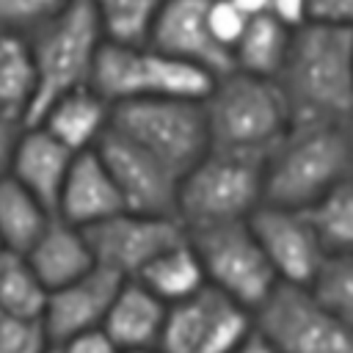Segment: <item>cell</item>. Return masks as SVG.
Instances as JSON below:
<instances>
[{"mask_svg": "<svg viewBox=\"0 0 353 353\" xmlns=\"http://www.w3.org/2000/svg\"><path fill=\"white\" fill-rule=\"evenodd\" d=\"M353 179V121H290L265 157L262 204L306 212Z\"/></svg>", "mask_w": 353, "mask_h": 353, "instance_id": "cell-1", "label": "cell"}, {"mask_svg": "<svg viewBox=\"0 0 353 353\" xmlns=\"http://www.w3.org/2000/svg\"><path fill=\"white\" fill-rule=\"evenodd\" d=\"M276 83L292 121H353V30L320 22L292 30Z\"/></svg>", "mask_w": 353, "mask_h": 353, "instance_id": "cell-2", "label": "cell"}, {"mask_svg": "<svg viewBox=\"0 0 353 353\" xmlns=\"http://www.w3.org/2000/svg\"><path fill=\"white\" fill-rule=\"evenodd\" d=\"M210 149L268 157L290 127V108L276 80L226 72L201 99Z\"/></svg>", "mask_w": 353, "mask_h": 353, "instance_id": "cell-3", "label": "cell"}, {"mask_svg": "<svg viewBox=\"0 0 353 353\" xmlns=\"http://www.w3.org/2000/svg\"><path fill=\"white\" fill-rule=\"evenodd\" d=\"M36 94L25 124H33L58 97L91 85L99 47L105 44L88 0H74L58 17L28 36Z\"/></svg>", "mask_w": 353, "mask_h": 353, "instance_id": "cell-4", "label": "cell"}, {"mask_svg": "<svg viewBox=\"0 0 353 353\" xmlns=\"http://www.w3.org/2000/svg\"><path fill=\"white\" fill-rule=\"evenodd\" d=\"M212 74L176 61L149 44H102L91 72V88L113 105L132 99H204Z\"/></svg>", "mask_w": 353, "mask_h": 353, "instance_id": "cell-5", "label": "cell"}, {"mask_svg": "<svg viewBox=\"0 0 353 353\" xmlns=\"http://www.w3.org/2000/svg\"><path fill=\"white\" fill-rule=\"evenodd\" d=\"M265 157L210 149L179 176L176 218L185 229L248 221L262 204Z\"/></svg>", "mask_w": 353, "mask_h": 353, "instance_id": "cell-6", "label": "cell"}, {"mask_svg": "<svg viewBox=\"0 0 353 353\" xmlns=\"http://www.w3.org/2000/svg\"><path fill=\"white\" fill-rule=\"evenodd\" d=\"M110 130L138 143L176 176L210 152L201 99H132L110 108Z\"/></svg>", "mask_w": 353, "mask_h": 353, "instance_id": "cell-7", "label": "cell"}, {"mask_svg": "<svg viewBox=\"0 0 353 353\" xmlns=\"http://www.w3.org/2000/svg\"><path fill=\"white\" fill-rule=\"evenodd\" d=\"M210 287L254 312L279 284L248 221L185 229Z\"/></svg>", "mask_w": 353, "mask_h": 353, "instance_id": "cell-8", "label": "cell"}, {"mask_svg": "<svg viewBox=\"0 0 353 353\" xmlns=\"http://www.w3.org/2000/svg\"><path fill=\"white\" fill-rule=\"evenodd\" d=\"M251 325L273 353H353V328L301 284L279 281L251 312Z\"/></svg>", "mask_w": 353, "mask_h": 353, "instance_id": "cell-9", "label": "cell"}, {"mask_svg": "<svg viewBox=\"0 0 353 353\" xmlns=\"http://www.w3.org/2000/svg\"><path fill=\"white\" fill-rule=\"evenodd\" d=\"M251 312L204 284L190 298L171 303L160 331V353H232L248 334Z\"/></svg>", "mask_w": 353, "mask_h": 353, "instance_id": "cell-10", "label": "cell"}, {"mask_svg": "<svg viewBox=\"0 0 353 353\" xmlns=\"http://www.w3.org/2000/svg\"><path fill=\"white\" fill-rule=\"evenodd\" d=\"M83 232L97 268H105L119 279H135L157 254L185 237L179 218L143 215L130 210H121Z\"/></svg>", "mask_w": 353, "mask_h": 353, "instance_id": "cell-11", "label": "cell"}, {"mask_svg": "<svg viewBox=\"0 0 353 353\" xmlns=\"http://www.w3.org/2000/svg\"><path fill=\"white\" fill-rule=\"evenodd\" d=\"M99 160L105 163L124 210L143 215H174L176 218V188L179 176L163 165L157 157L143 152L130 138L116 130H105L99 143L94 146Z\"/></svg>", "mask_w": 353, "mask_h": 353, "instance_id": "cell-12", "label": "cell"}, {"mask_svg": "<svg viewBox=\"0 0 353 353\" xmlns=\"http://www.w3.org/2000/svg\"><path fill=\"white\" fill-rule=\"evenodd\" d=\"M248 226L276 279L284 284L306 287L328 254L306 212L259 204L248 215Z\"/></svg>", "mask_w": 353, "mask_h": 353, "instance_id": "cell-13", "label": "cell"}, {"mask_svg": "<svg viewBox=\"0 0 353 353\" xmlns=\"http://www.w3.org/2000/svg\"><path fill=\"white\" fill-rule=\"evenodd\" d=\"M207 3L210 0H163L146 44L221 77L232 72V55L207 28Z\"/></svg>", "mask_w": 353, "mask_h": 353, "instance_id": "cell-14", "label": "cell"}, {"mask_svg": "<svg viewBox=\"0 0 353 353\" xmlns=\"http://www.w3.org/2000/svg\"><path fill=\"white\" fill-rule=\"evenodd\" d=\"M121 281L124 279H119L116 273L105 268H94L85 276L50 290L41 309V323L52 347L83 331L102 328V320Z\"/></svg>", "mask_w": 353, "mask_h": 353, "instance_id": "cell-15", "label": "cell"}, {"mask_svg": "<svg viewBox=\"0 0 353 353\" xmlns=\"http://www.w3.org/2000/svg\"><path fill=\"white\" fill-rule=\"evenodd\" d=\"M121 210L124 201L99 154L94 149L74 154L55 204V215L72 226L88 229Z\"/></svg>", "mask_w": 353, "mask_h": 353, "instance_id": "cell-16", "label": "cell"}, {"mask_svg": "<svg viewBox=\"0 0 353 353\" xmlns=\"http://www.w3.org/2000/svg\"><path fill=\"white\" fill-rule=\"evenodd\" d=\"M72 160L74 154L61 146L50 132H44L39 124H25L11 154L8 176L17 179L33 199H39L55 215V204Z\"/></svg>", "mask_w": 353, "mask_h": 353, "instance_id": "cell-17", "label": "cell"}, {"mask_svg": "<svg viewBox=\"0 0 353 353\" xmlns=\"http://www.w3.org/2000/svg\"><path fill=\"white\" fill-rule=\"evenodd\" d=\"M25 259L47 292L55 287H63L97 268L91 245L85 240V232L80 226L61 221L58 215H52L47 221L41 234L25 251Z\"/></svg>", "mask_w": 353, "mask_h": 353, "instance_id": "cell-18", "label": "cell"}, {"mask_svg": "<svg viewBox=\"0 0 353 353\" xmlns=\"http://www.w3.org/2000/svg\"><path fill=\"white\" fill-rule=\"evenodd\" d=\"M33 124L50 132L72 154L91 152L110 127V102H105L91 85L58 97Z\"/></svg>", "mask_w": 353, "mask_h": 353, "instance_id": "cell-19", "label": "cell"}, {"mask_svg": "<svg viewBox=\"0 0 353 353\" xmlns=\"http://www.w3.org/2000/svg\"><path fill=\"white\" fill-rule=\"evenodd\" d=\"M165 312L168 306L157 295H152L141 281L124 279L102 320V331L119 350L157 347Z\"/></svg>", "mask_w": 353, "mask_h": 353, "instance_id": "cell-20", "label": "cell"}, {"mask_svg": "<svg viewBox=\"0 0 353 353\" xmlns=\"http://www.w3.org/2000/svg\"><path fill=\"white\" fill-rule=\"evenodd\" d=\"M290 39H292V30L281 25L276 17L270 14L251 17L243 36L232 47V69L251 77L276 80L284 66Z\"/></svg>", "mask_w": 353, "mask_h": 353, "instance_id": "cell-21", "label": "cell"}, {"mask_svg": "<svg viewBox=\"0 0 353 353\" xmlns=\"http://www.w3.org/2000/svg\"><path fill=\"white\" fill-rule=\"evenodd\" d=\"M135 281H141L152 295H157L165 306L179 303L185 298H190L193 292H199L207 279L201 270V262L188 240V232L179 243H174L171 248H165L163 254H157L138 276Z\"/></svg>", "mask_w": 353, "mask_h": 353, "instance_id": "cell-22", "label": "cell"}, {"mask_svg": "<svg viewBox=\"0 0 353 353\" xmlns=\"http://www.w3.org/2000/svg\"><path fill=\"white\" fill-rule=\"evenodd\" d=\"M36 94V74L28 36L0 30V116L28 121Z\"/></svg>", "mask_w": 353, "mask_h": 353, "instance_id": "cell-23", "label": "cell"}, {"mask_svg": "<svg viewBox=\"0 0 353 353\" xmlns=\"http://www.w3.org/2000/svg\"><path fill=\"white\" fill-rule=\"evenodd\" d=\"M52 212L8 174L0 176V248L25 254Z\"/></svg>", "mask_w": 353, "mask_h": 353, "instance_id": "cell-24", "label": "cell"}, {"mask_svg": "<svg viewBox=\"0 0 353 353\" xmlns=\"http://www.w3.org/2000/svg\"><path fill=\"white\" fill-rule=\"evenodd\" d=\"M108 44H146L163 0H88Z\"/></svg>", "mask_w": 353, "mask_h": 353, "instance_id": "cell-25", "label": "cell"}, {"mask_svg": "<svg viewBox=\"0 0 353 353\" xmlns=\"http://www.w3.org/2000/svg\"><path fill=\"white\" fill-rule=\"evenodd\" d=\"M44 301H47V290L36 279L25 254L0 248V312L41 317Z\"/></svg>", "mask_w": 353, "mask_h": 353, "instance_id": "cell-26", "label": "cell"}, {"mask_svg": "<svg viewBox=\"0 0 353 353\" xmlns=\"http://www.w3.org/2000/svg\"><path fill=\"white\" fill-rule=\"evenodd\" d=\"M306 287L336 320L353 328V251H328Z\"/></svg>", "mask_w": 353, "mask_h": 353, "instance_id": "cell-27", "label": "cell"}, {"mask_svg": "<svg viewBox=\"0 0 353 353\" xmlns=\"http://www.w3.org/2000/svg\"><path fill=\"white\" fill-rule=\"evenodd\" d=\"M325 251H353V179L306 210Z\"/></svg>", "mask_w": 353, "mask_h": 353, "instance_id": "cell-28", "label": "cell"}, {"mask_svg": "<svg viewBox=\"0 0 353 353\" xmlns=\"http://www.w3.org/2000/svg\"><path fill=\"white\" fill-rule=\"evenodd\" d=\"M74 0H0V30L30 36Z\"/></svg>", "mask_w": 353, "mask_h": 353, "instance_id": "cell-29", "label": "cell"}, {"mask_svg": "<svg viewBox=\"0 0 353 353\" xmlns=\"http://www.w3.org/2000/svg\"><path fill=\"white\" fill-rule=\"evenodd\" d=\"M50 347L41 317L0 312V353H47Z\"/></svg>", "mask_w": 353, "mask_h": 353, "instance_id": "cell-30", "label": "cell"}, {"mask_svg": "<svg viewBox=\"0 0 353 353\" xmlns=\"http://www.w3.org/2000/svg\"><path fill=\"white\" fill-rule=\"evenodd\" d=\"M248 25V17L232 3V0H210L207 3V28L212 33V39L232 55V47L237 44V39L243 36Z\"/></svg>", "mask_w": 353, "mask_h": 353, "instance_id": "cell-31", "label": "cell"}, {"mask_svg": "<svg viewBox=\"0 0 353 353\" xmlns=\"http://www.w3.org/2000/svg\"><path fill=\"white\" fill-rule=\"evenodd\" d=\"M309 22L353 30V0H309Z\"/></svg>", "mask_w": 353, "mask_h": 353, "instance_id": "cell-32", "label": "cell"}, {"mask_svg": "<svg viewBox=\"0 0 353 353\" xmlns=\"http://www.w3.org/2000/svg\"><path fill=\"white\" fill-rule=\"evenodd\" d=\"M55 353H119V347L110 342V336L102 328H94L63 339L61 345H55Z\"/></svg>", "mask_w": 353, "mask_h": 353, "instance_id": "cell-33", "label": "cell"}, {"mask_svg": "<svg viewBox=\"0 0 353 353\" xmlns=\"http://www.w3.org/2000/svg\"><path fill=\"white\" fill-rule=\"evenodd\" d=\"M268 14L276 17L290 30H298L309 22V0H270Z\"/></svg>", "mask_w": 353, "mask_h": 353, "instance_id": "cell-34", "label": "cell"}, {"mask_svg": "<svg viewBox=\"0 0 353 353\" xmlns=\"http://www.w3.org/2000/svg\"><path fill=\"white\" fill-rule=\"evenodd\" d=\"M22 121H14V119H3L0 116V176L8 174V165H11V154H14V146H17V138L22 132Z\"/></svg>", "mask_w": 353, "mask_h": 353, "instance_id": "cell-35", "label": "cell"}, {"mask_svg": "<svg viewBox=\"0 0 353 353\" xmlns=\"http://www.w3.org/2000/svg\"><path fill=\"white\" fill-rule=\"evenodd\" d=\"M232 353H273V350H270V345H268L256 331H251V334H248Z\"/></svg>", "mask_w": 353, "mask_h": 353, "instance_id": "cell-36", "label": "cell"}, {"mask_svg": "<svg viewBox=\"0 0 353 353\" xmlns=\"http://www.w3.org/2000/svg\"><path fill=\"white\" fill-rule=\"evenodd\" d=\"M248 19L251 17H259V14H268V6H270V0H232Z\"/></svg>", "mask_w": 353, "mask_h": 353, "instance_id": "cell-37", "label": "cell"}, {"mask_svg": "<svg viewBox=\"0 0 353 353\" xmlns=\"http://www.w3.org/2000/svg\"><path fill=\"white\" fill-rule=\"evenodd\" d=\"M119 353H160L157 347H138V350H119Z\"/></svg>", "mask_w": 353, "mask_h": 353, "instance_id": "cell-38", "label": "cell"}, {"mask_svg": "<svg viewBox=\"0 0 353 353\" xmlns=\"http://www.w3.org/2000/svg\"><path fill=\"white\" fill-rule=\"evenodd\" d=\"M47 353H55V347H50V350H47Z\"/></svg>", "mask_w": 353, "mask_h": 353, "instance_id": "cell-39", "label": "cell"}]
</instances>
